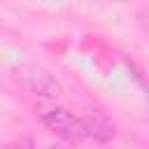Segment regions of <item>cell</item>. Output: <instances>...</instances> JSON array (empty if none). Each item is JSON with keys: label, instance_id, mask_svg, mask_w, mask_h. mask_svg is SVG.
I'll use <instances>...</instances> for the list:
<instances>
[{"label": "cell", "instance_id": "6da1fadb", "mask_svg": "<svg viewBox=\"0 0 149 149\" xmlns=\"http://www.w3.org/2000/svg\"><path fill=\"white\" fill-rule=\"evenodd\" d=\"M14 77L28 91H33L35 95H42V98H58V95H63L61 81L49 70H44L40 65H19L14 70Z\"/></svg>", "mask_w": 149, "mask_h": 149}, {"label": "cell", "instance_id": "7a4b0ae2", "mask_svg": "<svg viewBox=\"0 0 149 149\" xmlns=\"http://www.w3.org/2000/svg\"><path fill=\"white\" fill-rule=\"evenodd\" d=\"M42 121H44V126H47L51 133H56L58 137H63V140H68V142H81V140L86 137V135H84L81 119L74 116L72 112L63 109V107H54V109L44 112Z\"/></svg>", "mask_w": 149, "mask_h": 149}, {"label": "cell", "instance_id": "3957f363", "mask_svg": "<svg viewBox=\"0 0 149 149\" xmlns=\"http://www.w3.org/2000/svg\"><path fill=\"white\" fill-rule=\"evenodd\" d=\"M81 126H84V135L86 137H93L95 142H109L114 137V123L98 109L88 112L84 119H81Z\"/></svg>", "mask_w": 149, "mask_h": 149}, {"label": "cell", "instance_id": "277c9868", "mask_svg": "<svg viewBox=\"0 0 149 149\" xmlns=\"http://www.w3.org/2000/svg\"><path fill=\"white\" fill-rule=\"evenodd\" d=\"M7 149H33V144H30L28 140H19V142H12V144H7Z\"/></svg>", "mask_w": 149, "mask_h": 149}, {"label": "cell", "instance_id": "5b68a950", "mask_svg": "<svg viewBox=\"0 0 149 149\" xmlns=\"http://www.w3.org/2000/svg\"><path fill=\"white\" fill-rule=\"evenodd\" d=\"M49 149H70L68 144H61V142H54V144H49Z\"/></svg>", "mask_w": 149, "mask_h": 149}]
</instances>
